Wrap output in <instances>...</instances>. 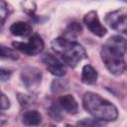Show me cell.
Returning a JSON list of instances; mask_svg holds the SVG:
<instances>
[{"mask_svg": "<svg viewBox=\"0 0 127 127\" xmlns=\"http://www.w3.org/2000/svg\"><path fill=\"white\" fill-rule=\"evenodd\" d=\"M127 53V39L115 35L110 37L102 46L100 55L101 59L113 75H121L127 71V62L124 55Z\"/></svg>", "mask_w": 127, "mask_h": 127, "instance_id": "cell-1", "label": "cell"}, {"mask_svg": "<svg viewBox=\"0 0 127 127\" xmlns=\"http://www.w3.org/2000/svg\"><path fill=\"white\" fill-rule=\"evenodd\" d=\"M82 105L89 114L101 121H115L118 118L116 106L97 93L91 91L84 93Z\"/></svg>", "mask_w": 127, "mask_h": 127, "instance_id": "cell-2", "label": "cell"}, {"mask_svg": "<svg viewBox=\"0 0 127 127\" xmlns=\"http://www.w3.org/2000/svg\"><path fill=\"white\" fill-rule=\"evenodd\" d=\"M52 49L58 54L64 63L70 67H75L82 60L86 59L85 49L77 42L68 40L64 37H59L52 41Z\"/></svg>", "mask_w": 127, "mask_h": 127, "instance_id": "cell-3", "label": "cell"}, {"mask_svg": "<svg viewBox=\"0 0 127 127\" xmlns=\"http://www.w3.org/2000/svg\"><path fill=\"white\" fill-rule=\"evenodd\" d=\"M12 46L14 49L22 52L28 56H36L43 52L45 48V44L43 39L38 34H33L28 42H13Z\"/></svg>", "mask_w": 127, "mask_h": 127, "instance_id": "cell-4", "label": "cell"}, {"mask_svg": "<svg viewBox=\"0 0 127 127\" xmlns=\"http://www.w3.org/2000/svg\"><path fill=\"white\" fill-rule=\"evenodd\" d=\"M105 22L111 29L127 36V8L109 12L105 17Z\"/></svg>", "mask_w": 127, "mask_h": 127, "instance_id": "cell-5", "label": "cell"}, {"mask_svg": "<svg viewBox=\"0 0 127 127\" xmlns=\"http://www.w3.org/2000/svg\"><path fill=\"white\" fill-rule=\"evenodd\" d=\"M21 79L27 89L34 91L42 81V72L36 66L26 65L21 71Z\"/></svg>", "mask_w": 127, "mask_h": 127, "instance_id": "cell-6", "label": "cell"}, {"mask_svg": "<svg viewBox=\"0 0 127 127\" xmlns=\"http://www.w3.org/2000/svg\"><path fill=\"white\" fill-rule=\"evenodd\" d=\"M42 62L43 64L46 65L47 69L55 76H63L65 74L66 72V68L65 65L54 55L52 54H44L42 56Z\"/></svg>", "mask_w": 127, "mask_h": 127, "instance_id": "cell-7", "label": "cell"}, {"mask_svg": "<svg viewBox=\"0 0 127 127\" xmlns=\"http://www.w3.org/2000/svg\"><path fill=\"white\" fill-rule=\"evenodd\" d=\"M83 22L86 25L87 29L97 37H103L107 32L100 23L96 11H89L88 13H86L83 17Z\"/></svg>", "mask_w": 127, "mask_h": 127, "instance_id": "cell-8", "label": "cell"}, {"mask_svg": "<svg viewBox=\"0 0 127 127\" xmlns=\"http://www.w3.org/2000/svg\"><path fill=\"white\" fill-rule=\"evenodd\" d=\"M59 104L68 114L74 115L78 112V104L71 94L62 95L59 98Z\"/></svg>", "mask_w": 127, "mask_h": 127, "instance_id": "cell-9", "label": "cell"}, {"mask_svg": "<svg viewBox=\"0 0 127 127\" xmlns=\"http://www.w3.org/2000/svg\"><path fill=\"white\" fill-rule=\"evenodd\" d=\"M9 30H10L11 34L14 35V36H18V37H27V36H30V35L32 34L33 28H32V26H31L29 23L19 21V22L13 23V24L10 26Z\"/></svg>", "mask_w": 127, "mask_h": 127, "instance_id": "cell-10", "label": "cell"}, {"mask_svg": "<svg viewBox=\"0 0 127 127\" xmlns=\"http://www.w3.org/2000/svg\"><path fill=\"white\" fill-rule=\"evenodd\" d=\"M22 122L25 126L28 127L39 126L42 123V115L37 110L26 111L22 116Z\"/></svg>", "mask_w": 127, "mask_h": 127, "instance_id": "cell-11", "label": "cell"}, {"mask_svg": "<svg viewBox=\"0 0 127 127\" xmlns=\"http://www.w3.org/2000/svg\"><path fill=\"white\" fill-rule=\"evenodd\" d=\"M98 73L95 68H93L90 64H85L81 70V81L85 84H93L97 79Z\"/></svg>", "mask_w": 127, "mask_h": 127, "instance_id": "cell-12", "label": "cell"}, {"mask_svg": "<svg viewBox=\"0 0 127 127\" xmlns=\"http://www.w3.org/2000/svg\"><path fill=\"white\" fill-rule=\"evenodd\" d=\"M82 31L81 25L77 22H71L64 30V38L68 39V40H72L74 38H76Z\"/></svg>", "mask_w": 127, "mask_h": 127, "instance_id": "cell-13", "label": "cell"}, {"mask_svg": "<svg viewBox=\"0 0 127 127\" xmlns=\"http://www.w3.org/2000/svg\"><path fill=\"white\" fill-rule=\"evenodd\" d=\"M75 127H102V123L96 118H83L76 123Z\"/></svg>", "mask_w": 127, "mask_h": 127, "instance_id": "cell-14", "label": "cell"}, {"mask_svg": "<svg viewBox=\"0 0 127 127\" xmlns=\"http://www.w3.org/2000/svg\"><path fill=\"white\" fill-rule=\"evenodd\" d=\"M51 89L54 93H60L67 89V82L64 81V79H55L52 82Z\"/></svg>", "mask_w": 127, "mask_h": 127, "instance_id": "cell-15", "label": "cell"}, {"mask_svg": "<svg viewBox=\"0 0 127 127\" xmlns=\"http://www.w3.org/2000/svg\"><path fill=\"white\" fill-rule=\"evenodd\" d=\"M1 58L3 59H10V60H17L18 59V54L5 46H1Z\"/></svg>", "mask_w": 127, "mask_h": 127, "instance_id": "cell-16", "label": "cell"}, {"mask_svg": "<svg viewBox=\"0 0 127 127\" xmlns=\"http://www.w3.org/2000/svg\"><path fill=\"white\" fill-rule=\"evenodd\" d=\"M10 9L8 4L5 1H1L0 2V17H1V25H4L6 18L9 16L10 14Z\"/></svg>", "mask_w": 127, "mask_h": 127, "instance_id": "cell-17", "label": "cell"}, {"mask_svg": "<svg viewBox=\"0 0 127 127\" xmlns=\"http://www.w3.org/2000/svg\"><path fill=\"white\" fill-rule=\"evenodd\" d=\"M49 115L56 121H62V114H61V111L59 109V107L57 105H52L50 108H49Z\"/></svg>", "mask_w": 127, "mask_h": 127, "instance_id": "cell-18", "label": "cell"}, {"mask_svg": "<svg viewBox=\"0 0 127 127\" xmlns=\"http://www.w3.org/2000/svg\"><path fill=\"white\" fill-rule=\"evenodd\" d=\"M23 6V10L29 14L31 17L34 16V13L36 11V4L35 2H31V1H27V2H22L21 3Z\"/></svg>", "mask_w": 127, "mask_h": 127, "instance_id": "cell-19", "label": "cell"}, {"mask_svg": "<svg viewBox=\"0 0 127 127\" xmlns=\"http://www.w3.org/2000/svg\"><path fill=\"white\" fill-rule=\"evenodd\" d=\"M18 101L19 103L21 104V106H29L32 102H33V99L31 96L27 95V94H22V93H19L18 94Z\"/></svg>", "mask_w": 127, "mask_h": 127, "instance_id": "cell-20", "label": "cell"}, {"mask_svg": "<svg viewBox=\"0 0 127 127\" xmlns=\"http://www.w3.org/2000/svg\"><path fill=\"white\" fill-rule=\"evenodd\" d=\"M11 74H12V71H11V70L6 69V68L2 67V68H1V70H0V77H1V81H6V80H8V79L10 78Z\"/></svg>", "mask_w": 127, "mask_h": 127, "instance_id": "cell-21", "label": "cell"}, {"mask_svg": "<svg viewBox=\"0 0 127 127\" xmlns=\"http://www.w3.org/2000/svg\"><path fill=\"white\" fill-rule=\"evenodd\" d=\"M10 107V100L8 99V97L2 93L1 94V109L2 110H6Z\"/></svg>", "mask_w": 127, "mask_h": 127, "instance_id": "cell-22", "label": "cell"}, {"mask_svg": "<svg viewBox=\"0 0 127 127\" xmlns=\"http://www.w3.org/2000/svg\"><path fill=\"white\" fill-rule=\"evenodd\" d=\"M65 127H73V126H72V125H69V124H66Z\"/></svg>", "mask_w": 127, "mask_h": 127, "instance_id": "cell-23", "label": "cell"}]
</instances>
